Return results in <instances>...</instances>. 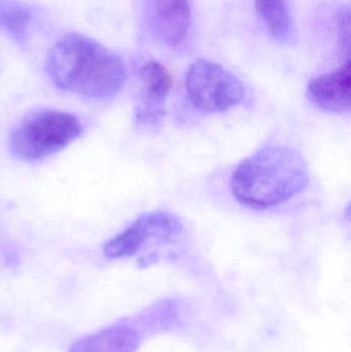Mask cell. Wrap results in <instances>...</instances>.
I'll return each instance as SVG.
<instances>
[{
    "label": "cell",
    "instance_id": "cell-1",
    "mask_svg": "<svg viewBox=\"0 0 351 352\" xmlns=\"http://www.w3.org/2000/svg\"><path fill=\"white\" fill-rule=\"evenodd\" d=\"M45 67L58 89L95 100L115 97L127 80L119 56L76 32L66 33L54 45Z\"/></svg>",
    "mask_w": 351,
    "mask_h": 352
},
{
    "label": "cell",
    "instance_id": "cell-2",
    "mask_svg": "<svg viewBox=\"0 0 351 352\" xmlns=\"http://www.w3.org/2000/svg\"><path fill=\"white\" fill-rule=\"evenodd\" d=\"M309 171L302 155L288 146L260 148L243 160L231 177L233 196L243 206L268 209L302 192Z\"/></svg>",
    "mask_w": 351,
    "mask_h": 352
},
{
    "label": "cell",
    "instance_id": "cell-3",
    "mask_svg": "<svg viewBox=\"0 0 351 352\" xmlns=\"http://www.w3.org/2000/svg\"><path fill=\"white\" fill-rule=\"evenodd\" d=\"M82 123L76 116L54 109L27 113L10 138L12 156L35 162L53 156L80 135Z\"/></svg>",
    "mask_w": 351,
    "mask_h": 352
},
{
    "label": "cell",
    "instance_id": "cell-4",
    "mask_svg": "<svg viewBox=\"0 0 351 352\" xmlns=\"http://www.w3.org/2000/svg\"><path fill=\"white\" fill-rule=\"evenodd\" d=\"M185 89L192 104L204 113H223L242 101V82L222 65L200 59L190 66Z\"/></svg>",
    "mask_w": 351,
    "mask_h": 352
},
{
    "label": "cell",
    "instance_id": "cell-5",
    "mask_svg": "<svg viewBox=\"0 0 351 352\" xmlns=\"http://www.w3.org/2000/svg\"><path fill=\"white\" fill-rule=\"evenodd\" d=\"M181 231V221L172 214L164 211L146 213L107 241L103 252L107 258L132 256L148 242L167 243Z\"/></svg>",
    "mask_w": 351,
    "mask_h": 352
},
{
    "label": "cell",
    "instance_id": "cell-6",
    "mask_svg": "<svg viewBox=\"0 0 351 352\" xmlns=\"http://www.w3.org/2000/svg\"><path fill=\"white\" fill-rule=\"evenodd\" d=\"M134 120L141 127H156L165 116V102L172 88V76L163 64L150 61L138 72Z\"/></svg>",
    "mask_w": 351,
    "mask_h": 352
},
{
    "label": "cell",
    "instance_id": "cell-7",
    "mask_svg": "<svg viewBox=\"0 0 351 352\" xmlns=\"http://www.w3.org/2000/svg\"><path fill=\"white\" fill-rule=\"evenodd\" d=\"M144 18L152 36L163 45L177 47L191 26L190 0H142Z\"/></svg>",
    "mask_w": 351,
    "mask_h": 352
},
{
    "label": "cell",
    "instance_id": "cell-8",
    "mask_svg": "<svg viewBox=\"0 0 351 352\" xmlns=\"http://www.w3.org/2000/svg\"><path fill=\"white\" fill-rule=\"evenodd\" d=\"M307 97L317 109L331 113H350L351 107L350 60L346 58L337 69L313 78Z\"/></svg>",
    "mask_w": 351,
    "mask_h": 352
},
{
    "label": "cell",
    "instance_id": "cell-9",
    "mask_svg": "<svg viewBox=\"0 0 351 352\" xmlns=\"http://www.w3.org/2000/svg\"><path fill=\"white\" fill-rule=\"evenodd\" d=\"M139 335L127 326H113L74 342L69 352H136Z\"/></svg>",
    "mask_w": 351,
    "mask_h": 352
},
{
    "label": "cell",
    "instance_id": "cell-10",
    "mask_svg": "<svg viewBox=\"0 0 351 352\" xmlns=\"http://www.w3.org/2000/svg\"><path fill=\"white\" fill-rule=\"evenodd\" d=\"M256 10L265 24L270 37L280 45L292 41L293 21L286 0H253Z\"/></svg>",
    "mask_w": 351,
    "mask_h": 352
},
{
    "label": "cell",
    "instance_id": "cell-11",
    "mask_svg": "<svg viewBox=\"0 0 351 352\" xmlns=\"http://www.w3.org/2000/svg\"><path fill=\"white\" fill-rule=\"evenodd\" d=\"M30 10L16 0H0V30L16 41H24L30 27Z\"/></svg>",
    "mask_w": 351,
    "mask_h": 352
}]
</instances>
